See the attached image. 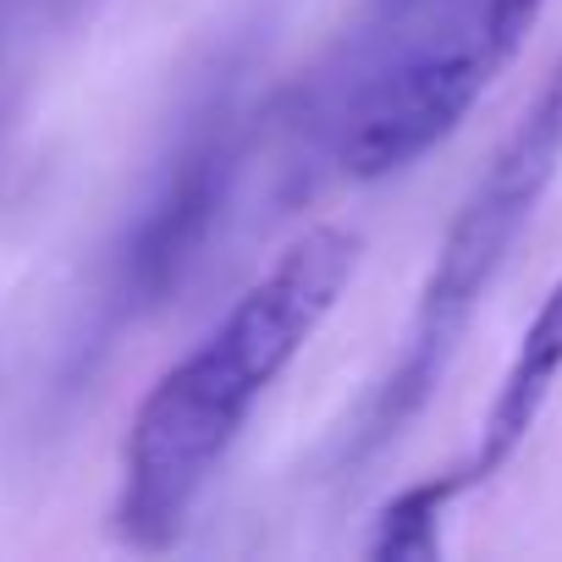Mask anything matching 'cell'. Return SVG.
<instances>
[{"label": "cell", "mask_w": 562, "mask_h": 562, "mask_svg": "<svg viewBox=\"0 0 562 562\" xmlns=\"http://www.w3.org/2000/svg\"><path fill=\"white\" fill-rule=\"evenodd\" d=\"M557 171H562V50L546 67L540 89L529 94V105L518 111V122L507 127V138L491 149V160L469 182V193L436 248V265L419 288L403 348H397L392 370L375 381V392L364 397L359 425L342 441V463H370L430 408L485 293L507 270V259H513L518 237L529 232Z\"/></svg>", "instance_id": "cell-2"}, {"label": "cell", "mask_w": 562, "mask_h": 562, "mask_svg": "<svg viewBox=\"0 0 562 562\" xmlns=\"http://www.w3.org/2000/svg\"><path fill=\"white\" fill-rule=\"evenodd\" d=\"M463 496L458 474H436V480H419L408 491H397L381 518H375V540H370V557H436L441 551V513Z\"/></svg>", "instance_id": "cell-5"}, {"label": "cell", "mask_w": 562, "mask_h": 562, "mask_svg": "<svg viewBox=\"0 0 562 562\" xmlns=\"http://www.w3.org/2000/svg\"><path fill=\"white\" fill-rule=\"evenodd\" d=\"M353 270H359L353 232L342 226L304 232L226 310V321L149 386L122 447V496H116V524L133 546L166 551L188 529L199 496L237 447L248 414L315 342L326 315L342 304Z\"/></svg>", "instance_id": "cell-1"}, {"label": "cell", "mask_w": 562, "mask_h": 562, "mask_svg": "<svg viewBox=\"0 0 562 562\" xmlns=\"http://www.w3.org/2000/svg\"><path fill=\"white\" fill-rule=\"evenodd\" d=\"M557 381H562V276H557V288L540 299L535 321L524 326L513 364L502 370V386H496V397H491V408H485V419H480L474 452L452 469L463 491L496 480V474L518 458V447H524L529 430L540 425V414H546Z\"/></svg>", "instance_id": "cell-4"}, {"label": "cell", "mask_w": 562, "mask_h": 562, "mask_svg": "<svg viewBox=\"0 0 562 562\" xmlns=\"http://www.w3.org/2000/svg\"><path fill=\"white\" fill-rule=\"evenodd\" d=\"M540 7L546 0H397V23L337 122L342 171L375 182L452 138L518 56Z\"/></svg>", "instance_id": "cell-3"}]
</instances>
